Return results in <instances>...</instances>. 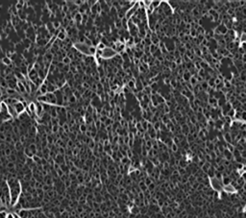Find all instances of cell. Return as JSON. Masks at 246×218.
<instances>
[{"instance_id":"1","label":"cell","mask_w":246,"mask_h":218,"mask_svg":"<svg viewBox=\"0 0 246 218\" xmlns=\"http://www.w3.org/2000/svg\"><path fill=\"white\" fill-rule=\"evenodd\" d=\"M46 97V102H49L51 104H57V98L54 93H47V95H45Z\"/></svg>"},{"instance_id":"2","label":"cell","mask_w":246,"mask_h":218,"mask_svg":"<svg viewBox=\"0 0 246 218\" xmlns=\"http://www.w3.org/2000/svg\"><path fill=\"white\" fill-rule=\"evenodd\" d=\"M191 73L187 71V70L183 73L182 79H183V81H184V82H186V83H188V82H189V80H191Z\"/></svg>"},{"instance_id":"3","label":"cell","mask_w":246,"mask_h":218,"mask_svg":"<svg viewBox=\"0 0 246 218\" xmlns=\"http://www.w3.org/2000/svg\"><path fill=\"white\" fill-rule=\"evenodd\" d=\"M29 77H30V79L34 81L37 77H39V76H38V72H37L35 69H31V71H29Z\"/></svg>"},{"instance_id":"4","label":"cell","mask_w":246,"mask_h":218,"mask_svg":"<svg viewBox=\"0 0 246 218\" xmlns=\"http://www.w3.org/2000/svg\"><path fill=\"white\" fill-rule=\"evenodd\" d=\"M200 86H201V87H202V90L205 91V92H207L208 91V89L210 88L209 87V85H208V82H202V83H200Z\"/></svg>"},{"instance_id":"5","label":"cell","mask_w":246,"mask_h":218,"mask_svg":"<svg viewBox=\"0 0 246 218\" xmlns=\"http://www.w3.org/2000/svg\"><path fill=\"white\" fill-rule=\"evenodd\" d=\"M224 139L226 141H228V143L232 142V137H231L230 133H224Z\"/></svg>"},{"instance_id":"6","label":"cell","mask_w":246,"mask_h":218,"mask_svg":"<svg viewBox=\"0 0 246 218\" xmlns=\"http://www.w3.org/2000/svg\"><path fill=\"white\" fill-rule=\"evenodd\" d=\"M188 83L191 84L192 87H195V86L198 84V83H197V80H196V78H195L194 76H191V80H189V82H188Z\"/></svg>"},{"instance_id":"7","label":"cell","mask_w":246,"mask_h":218,"mask_svg":"<svg viewBox=\"0 0 246 218\" xmlns=\"http://www.w3.org/2000/svg\"><path fill=\"white\" fill-rule=\"evenodd\" d=\"M152 125H153V129H154L156 132L160 131V128H161V121H158V122L154 123V124H152Z\"/></svg>"},{"instance_id":"8","label":"cell","mask_w":246,"mask_h":218,"mask_svg":"<svg viewBox=\"0 0 246 218\" xmlns=\"http://www.w3.org/2000/svg\"><path fill=\"white\" fill-rule=\"evenodd\" d=\"M87 131V126L85 124V123H83V124H80V132L81 133H86V132Z\"/></svg>"},{"instance_id":"9","label":"cell","mask_w":246,"mask_h":218,"mask_svg":"<svg viewBox=\"0 0 246 218\" xmlns=\"http://www.w3.org/2000/svg\"><path fill=\"white\" fill-rule=\"evenodd\" d=\"M208 85H209V87H211V88H215V84H214V78H210V81L208 82Z\"/></svg>"},{"instance_id":"10","label":"cell","mask_w":246,"mask_h":218,"mask_svg":"<svg viewBox=\"0 0 246 218\" xmlns=\"http://www.w3.org/2000/svg\"><path fill=\"white\" fill-rule=\"evenodd\" d=\"M63 64H64V65H69V64H71V60L69 59V58H68V57H64V59H63Z\"/></svg>"},{"instance_id":"11","label":"cell","mask_w":246,"mask_h":218,"mask_svg":"<svg viewBox=\"0 0 246 218\" xmlns=\"http://www.w3.org/2000/svg\"><path fill=\"white\" fill-rule=\"evenodd\" d=\"M58 39L61 40H64L66 38H65V34H64V32L63 31V32H59L58 33Z\"/></svg>"},{"instance_id":"12","label":"cell","mask_w":246,"mask_h":218,"mask_svg":"<svg viewBox=\"0 0 246 218\" xmlns=\"http://www.w3.org/2000/svg\"><path fill=\"white\" fill-rule=\"evenodd\" d=\"M40 91V93H41V94H45V93H46V91H47V87H46L44 84H43V85H41Z\"/></svg>"},{"instance_id":"13","label":"cell","mask_w":246,"mask_h":218,"mask_svg":"<svg viewBox=\"0 0 246 218\" xmlns=\"http://www.w3.org/2000/svg\"><path fill=\"white\" fill-rule=\"evenodd\" d=\"M74 19H75L76 22H82V15L77 13V15L74 16Z\"/></svg>"},{"instance_id":"14","label":"cell","mask_w":246,"mask_h":218,"mask_svg":"<svg viewBox=\"0 0 246 218\" xmlns=\"http://www.w3.org/2000/svg\"><path fill=\"white\" fill-rule=\"evenodd\" d=\"M236 113H237V111H236V110H234V109H232V110H231V111H229L228 113H227V115H228V116H230L231 118H233V117H234V115H236Z\"/></svg>"},{"instance_id":"15","label":"cell","mask_w":246,"mask_h":218,"mask_svg":"<svg viewBox=\"0 0 246 218\" xmlns=\"http://www.w3.org/2000/svg\"><path fill=\"white\" fill-rule=\"evenodd\" d=\"M160 4H161V2H160V1H152V2H151V6H152V7H153L154 9L157 8V7H159Z\"/></svg>"},{"instance_id":"16","label":"cell","mask_w":246,"mask_h":218,"mask_svg":"<svg viewBox=\"0 0 246 218\" xmlns=\"http://www.w3.org/2000/svg\"><path fill=\"white\" fill-rule=\"evenodd\" d=\"M34 84L36 85L37 87H38V86H40V85H41V79H40V77H37L36 79L34 80Z\"/></svg>"},{"instance_id":"17","label":"cell","mask_w":246,"mask_h":218,"mask_svg":"<svg viewBox=\"0 0 246 218\" xmlns=\"http://www.w3.org/2000/svg\"><path fill=\"white\" fill-rule=\"evenodd\" d=\"M177 67H178V66H177V64H175V62H171L170 65H169V68H170L171 70H176Z\"/></svg>"},{"instance_id":"18","label":"cell","mask_w":246,"mask_h":218,"mask_svg":"<svg viewBox=\"0 0 246 218\" xmlns=\"http://www.w3.org/2000/svg\"><path fill=\"white\" fill-rule=\"evenodd\" d=\"M88 51H90L91 54L93 55V54H95L96 53V48L94 47V46H90V47H88Z\"/></svg>"},{"instance_id":"19","label":"cell","mask_w":246,"mask_h":218,"mask_svg":"<svg viewBox=\"0 0 246 218\" xmlns=\"http://www.w3.org/2000/svg\"><path fill=\"white\" fill-rule=\"evenodd\" d=\"M168 3H169V4H171L170 6L172 7V8H176V7H178V6H179V5H178L179 3L177 2V1H173V2H172V1H169Z\"/></svg>"},{"instance_id":"20","label":"cell","mask_w":246,"mask_h":218,"mask_svg":"<svg viewBox=\"0 0 246 218\" xmlns=\"http://www.w3.org/2000/svg\"><path fill=\"white\" fill-rule=\"evenodd\" d=\"M60 26H61V23L59 21H54V23H53V28L54 29H58V28H60Z\"/></svg>"},{"instance_id":"21","label":"cell","mask_w":246,"mask_h":218,"mask_svg":"<svg viewBox=\"0 0 246 218\" xmlns=\"http://www.w3.org/2000/svg\"><path fill=\"white\" fill-rule=\"evenodd\" d=\"M59 128H60L59 125H57V126H52L51 130L53 133H58V132H59Z\"/></svg>"},{"instance_id":"22","label":"cell","mask_w":246,"mask_h":218,"mask_svg":"<svg viewBox=\"0 0 246 218\" xmlns=\"http://www.w3.org/2000/svg\"><path fill=\"white\" fill-rule=\"evenodd\" d=\"M97 47H98V50H102V51H103L106 46H105V45H104L102 42H99V43H98V45H97Z\"/></svg>"},{"instance_id":"23","label":"cell","mask_w":246,"mask_h":218,"mask_svg":"<svg viewBox=\"0 0 246 218\" xmlns=\"http://www.w3.org/2000/svg\"><path fill=\"white\" fill-rule=\"evenodd\" d=\"M3 63H4L5 64H9V65H10V64H11V60L9 59V58H4V59H3Z\"/></svg>"},{"instance_id":"24","label":"cell","mask_w":246,"mask_h":218,"mask_svg":"<svg viewBox=\"0 0 246 218\" xmlns=\"http://www.w3.org/2000/svg\"><path fill=\"white\" fill-rule=\"evenodd\" d=\"M62 70L64 71L65 73H68L69 72V65H64V67L62 68Z\"/></svg>"},{"instance_id":"25","label":"cell","mask_w":246,"mask_h":218,"mask_svg":"<svg viewBox=\"0 0 246 218\" xmlns=\"http://www.w3.org/2000/svg\"><path fill=\"white\" fill-rule=\"evenodd\" d=\"M129 92H131V89H130L127 86L125 87H123V93H129Z\"/></svg>"},{"instance_id":"26","label":"cell","mask_w":246,"mask_h":218,"mask_svg":"<svg viewBox=\"0 0 246 218\" xmlns=\"http://www.w3.org/2000/svg\"><path fill=\"white\" fill-rule=\"evenodd\" d=\"M171 148H172V150L174 151V152H177V150H178V146H177V144H175V143L172 144Z\"/></svg>"},{"instance_id":"27","label":"cell","mask_w":246,"mask_h":218,"mask_svg":"<svg viewBox=\"0 0 246 218\" xmlns=\"http://www.w3.org/2000/svg\"><path fill=\"white\" fill-rule=\"evenodd\" d=\"M241 62L243 63V64H245V63H246V53H245V54H243V55H242Z\"/></svg>"},{"instance_id":"28","label":"cell","mask_w":246,"mask_h":218,"mask_svg":"<svg viewBox=\"0 0 246 218\" xmlns=\"http://www.w3.org/2000/svg\"><path fill=\"white\" fill-rule=\"evenodd\" d=\"M139 68L140 73H141V72H145V68L143 67V65H139Z\"/></svg>"},{"instance_id":"29","label":"cell","mask_w":246,"mask_h":218,"mask_svg":"<svg viewBox=\"0 0 246 218\" xmlns=\"http://www.w3.org/2000/svg\"><path fill=\"white\" fill-rule=\"evenodd\" d=\"M0 139H1V140H5V139H6V135H5V134L0 133Z\"/></svg>"},{"instance_id":"30","label":"cell","mask_w":246,"mask_h":218,"mask_svg":"<svg viewBox=\"0 0 246 218\" xmlns=\"http://www.w3.org/2000/svg\"><path fill=\"white\" fill-rule=\"evenodd\" d=\"M22 8H23V5H21V2H19L18 4L16 5V9H17V10H20V9Z\"/></svg>"},{"instance_id":"31","label":"cell","mask_w":246,"mask_h":218,"mask_svg":"<svg viewBox=\"0 0 246 218\" xmlns=\"http://www.w3.org/2000/svg\"><path fill=\"white\" fill-rule=\"evenodd\" d=\"M164 83L166 84V85H170V80L168 79V78H166V79H164Z\"/></svg>"},{"instance_id":"32","label":"cell","mask_w":246,"mask_h":218,"mask_svg":"<svg viewBox=\"0 0 246 218\" xmlns=\"http://www.w3.org/2000/svg\"><path fill=\"white\" fill-rule=\"evenodd\" d=\"M5 151H6V154L7 155H10V153H11V152H10V149H6Z\"/></svg>"},{"instance_id":"33","label":"cell","mask_w":246,"mask_h":218,"mask_svg":"<svg viewBox=\"0 0 246 218\" xmlns=\"http://www.w3.org/2000/svg\"><path fill=\"white\" fill-rule=\"evenodd\" d=\"M242 68H243V70H246V63H245V64H243V65H242Z\"/></svg>"}]
</instances>
